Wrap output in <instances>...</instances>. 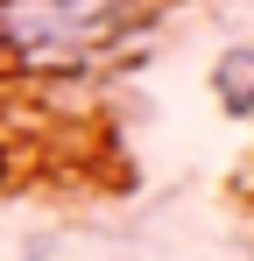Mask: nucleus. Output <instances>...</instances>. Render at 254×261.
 Listing matches in <instances>:
<instances>
[{
  "instance_id": "f257e3e1",
  "label": "nucleus",
  "mask_w": 254,
  "mask_h": 261,
  "mask_svg": "<svg viewBox=\"0 0 254 261\" xmlns=\"http://www.w3.org/2000/svg\"><path fill=\"white\" fill-rule=\"evenodd\" d=\"M141 0H0V57L21 71H78L134 29Z\"/></svg>"
},
{
  "instance_id": "f03ea898",
  "label": "nucleus",
  "mask_w": 254,
  "mask_h": 261,
  "mask_svg": "<svg viewBox=\"0 0 254 261\" xmlns=\"http://www.w3.org/2000/svg\"><path fill=\"white\" fill-rule=\"evenodd\" d=\"M212 99H219L233 120H247V113H254V49H247V43L226 49V57L212 64Z\"/></svg>"
}]
</instances>
